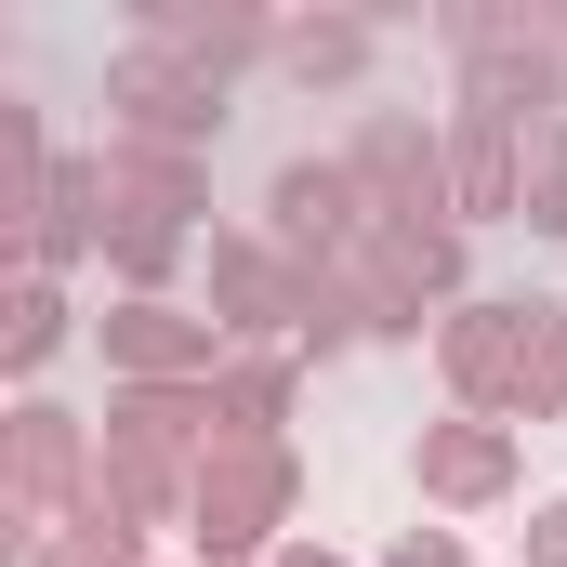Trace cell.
<instances>
[{
    "label": "cell",
    "mask_w": 567,
    "mask_h": 567,
    "mask_svg": "<svg viewBox=\"0 0 567 567\" xmlns=\"http://www.w3.org/2000/svg\"><path fill=\"white\" fill-rule=\"evenodd\" d=\"M278 462H265V449H251V462H225V475H212V488H198V542H212V555H238V542H265V515H278Z\"/></svg>",
    "instance_id": "1"
},
{
    "label": "cell",
    "mask_w": 567,
    "mask_h": 567,
    "mask_svg": "<svg viewBox=\"0 0 567 567\" xmlns=\"http://www.w3.org/2000/svg\"><path fill=\"white\" fill-rule=\"evenodd\" d=\"M13 475H27V502H53V488H66V423H53V410H27V435H13Z\"/></svg>",
    "instance_id": "2"
},
{
    "label": "cell",
    "mask_w": 567,
    "mask_h": 567,
    "mask_svg": "<svg viewBox=\"0 0 567 567\" xmlns=\"http://www.w3.org/2000/svg\"><path fill=\"white\" fill-rule=\"evenodd\" d=\"M488 475H502L488 435H435V488H488Z\"/></svg>",
    "instance_id": "3"
},
{
    "label": "cell",
    "mask_w": 567,
    "mask_h": 567,
    "mask_svg": "<svg viewBox=\"0 0 567 567\" xmlns=\"http://www.w3.org/2000/svg\"><path fill=\"white\" fill-rule=\"evenodd\" d=\"M120 357H145V370H158V357H198V330H172V317L145 303V317H120Z\"/></svg>",
    "instance_id": "4"
},
{
    "label": "cell",
    "mask_w": 567,
    "mask_h": 567,
    "mask_svg": "<svg viewBox=\"0 0 567 567\" xmlns=\"http://www.w3.org/2000/svg\"><path fill=\"white\" fill-rule=\"evenodd\" d=\"M542 225H567V145L542 158Z\"/></svg>",
    "instance_id": "5"
},
{
    "label": "cell",
    "mask_w": 567,
    "mask_h": 567,
    "mask_svg": "<svg viewBox=\"0 0 567 567\" xmlns=\"http://www.w3.org/2000/svg\"><path fill=\"white\" fill-rule=\"evenodd\" d=\"M396 567H462V555H449V542H410V555H396Z\"/></svg>",
    "instance_id": "6"
},
{
    "label": "cell",
    "mask_w": 567,
    "mask_h": 567,
    "mask_svg": "<svg viewBox=\"0 0 567 567\" xmlns=\"http://www.w3.org/2000/svg\"><path fill=\"white\" fill-rule=\"evenodd\" d=\"M542 555H555V567H567V515H542Z\"/></svg>",
    "instance_id": "7"
}]
</instances>
